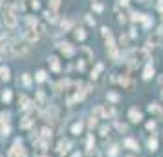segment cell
Returning a JSON list of instances; mask_svg holds the SVG:
<instances>
[{"instance_id": "cell-1", "label": "cell", "mask_w": 163, "mask_h": 157, "mask_svg": "<svg viewBox=\"0 0 163 157\" xmlns=\"http://www.w3.org/2000/svg\"><path fill=\"white\" fill-rule=\"evenodd\" d=\"M30 51L28 42H15L11 46H8V53L9 55H26Z\"/></svg>"}, {"instance_id": "cell-2", "label": "cell", "mask_w": 163, "mask_h": 157, "mask_svg": "<svg viewBox=\"0 0 163 157\" xmlns=\"http://www.w3.org/2000/svg\"><path fill=\"white\" fill-rule=\"evenodd\" d=\"M4 22H6V26H9V28H15L17 26V17H15V11L13 9H6Z\"/></svg>"}, {"instance_id": "cell-3", "label": "cell", "mask_w": 163, "mask_h": 157, "mask_svg": "<svg viewBox=\"0 0 163 157\" xmlns=\"http://www.w3.org/2000/svg\"><path fill=\"white\" fill-rule=\"evenodd\" d=\"M24 38H26V42H37L39 40V33L35 29H28L24 33Z\"/></svg>"}, {"instance_id": "cell-4", "label": "cell", "mask_w": 163, "mask_h": 157, "mask_svg": "<svg viewBox=\"0 0 163 157\" xmlns=\"http://www.w3.org/2000/svg\"><path fill=\"white\" fill-rule=\"evenodd\" d=\"M59 50H61L64 55H68V57L74 55V48H72V44H68V42H66V44H59Z\"/></svg>"}, {"instance_id": "cell-5", "label": "cell", "mask_w": 163, "mask_h": 157, "mask_svg": "<svg viewBox=\"0 0 163 157\" xmlns=\"http://www.w3.org/2000/svg\"><path fill=\"white\" fill-rule=\"evenodd\" d=\"M128 115H130V121H134V122H139V121H141V111H137L136 108H132V110L128 111Z\"/></svg>"}, {"instance_id": "cell-6", "label": "cell", "mask_w": 163, "mask_h": 157, "mask_svg": "<svg viewBox=\"0 0 163 157\" xmlns=\"http://www.w3.org/2000/svg\"><path fill=\"white\" fill-rule=\"evenodd\" d=\"M106 46H108V53H110V57L115 60V59H118V48H115V44H114L112 40H108Z\"/></svg>"}, {"instance_id": "cell-7", "label": "cell", "mask_w": 163, "mask_h": 157, "mask_svg": "<svg viewBox=\"0 0 163 157\" xmlns=\"http://www.w3.org/2000/svg\"><path fill=\"white\" fill-rule=\"evenodd\" d=\"M44 17H46V20H50V22H57V11L55 9L44 11Z\"/></svg>"}, {"instance_id": "cell-8", "label": "cell", "mask_w": 163, "mask_h": 157, "mask_svg": "<svg viewBox=\"0 0 163 157\" xmlns=\"http://www.w3.org/2000/svg\"><path fill=\"white\" fill-rule=\"evenodd\" d=\"M0 79H2V80H9V68L0 66Z\"/></svg>"}, {"instance_id": "cell-9", "label": "cell", "mask_w": 163, "mask_h": 157, "mask_svg": "<svg viewBox=\"0 0 163 157\" xmlns=\"http://www.w3.org/2000/svg\"><path fill=\"white\" fill-rule=\"evenodd\" d=\"M101 113H105V115H110V117H114V115H115V110H114L112 106H105V108H101Z\"/></svg>"}, {"instance_id": "cell-10", "label": "cell", "mask_w": 163, "mask_h": 157, "mask_svg": "<svg viewBox=\"0 0 163 157\" xmlns=\"http://www.w3.org/2000/svg\"><path fill=\"white\" fill-rule=\"evenodd\" d=\"M68 146H70V144H68L66 141H61V143H59V148H57L59 153H66V152H68Z\"/></svg>"}, {"instance_id": "cell-11", "label": "cell", "mask_w": 163, "mask_h": 157, "mask_svg": "<svg viewBox=\"0 0 163 157\" xmlns=\"http://www.w3.org/2000/svg\"><path fill=\"white\" fill-rule=\"evenodd\" d=\"M50 62H52V70H53V71H59V70H61V66H59V60H57L55 57H52V59H50Z\"/></svg>"}, {"instance_id": "cell-12", "label": "cell", "mask_w": 163, "mask_h": 157, "mask_svg": "<svg viewBox=\"0 0 163 157\" xmlns=\"http://www.w3.org/2000/svg\"><path fill=\"white\" fill-rule=\"evenodd\" d=\"M152 75H154V68H152V66H147V68H145V75H143V77H145V79H150Z\"/></svg>"}, {"instance_id": "cell-13", "label": "cell", "mask_w": 163, "mask_h": 157, "mask_svg": "<svg viewBox=\"0 0 163 157\" xmlns=\"http://www.w3.org/2000/svg\"><path fill=\"white\" fill-rule=\"evenodd\" d=\"M33 29H35V31H37L39 35H42V33H46V28H44V24H40V22H37V26H35Z\"/></svg>"}, {"instance_id": "cell-14", "label": "cell", "mask_w": 163, "mask_h": 157, "mask_svg": "<svg viewBox=\"0 0 163 157\" xmlns=\"http://www.w3.org/2000/svg\"><path fill=\"white\" fill-rule=\"evenodd\" d=\"M125 144H127V146H130V150H137V143H136L134 139H127V141H125Z\"/></svg>"}, {"instance_id": "cell-15", "label": "cell", "mask_w": 163, "mask_h": 157, "mask_svg": "<svg viewBox=\"0 0 163 157\" xmlns=\"http://www.w3.org/2000/svg\"><path fill=\"white\" fill-rule=\"evenodd\" d=\"M84 37H86L84 29H77V31H75V38H79V40H84Z\"/></svg>"}, {"instance_id": "cell-16", "label": "cell", "mask_w": 163, "mask_h": 157, "mask_svg": "<svg viewBox=\"0 0 163 157\" xmlns=\"http://www.w3.org/2000/svg\"><path fill=\"white\" fill-rule=\"evenodd\" d=\"M121 84H123V86H127V88H130V86H132V80L125 75V77H121Z\"/></svg>"}, {"instance_id": "cell-17", "label": "cell", "mask_w": 163, "mask_h": 157, "mask_svg": "<svg viewBox=\"0 0 163 157\" xmlns=\"http://www.w3.org/2000/svg\"><path fill=\"white\" fill-rule=\"evenodd\" d=\"M101 31H103V37H105V38H108V40H112V33H110V29H108V28H103Z\"/></svg>"}, {"instance_id": "cell-18", "label": "cell", "mask_w": 163, "mask_h": 157, "mask_svg": "<svg viewBox=\"0 0 163 157\" xmlns=\"http://www.w3.org/2000/svg\"><path fill=\"white\" fill-rule=\"evenodd\" d=\"M81 130H83V124H74V128H72V131H74V133H77V135L81 133Z\"/></svg>"}, {"instance_id": "cell-19", "label": "cell", "mask_w": 163, "mask_h": 157, "mask_svg": "<svg viewBox=\"0 0 163 157\" xmlns=\"http://www.w3.org/2000/svg\"><path fill=\"white\" fill-rule=\"evenodd\" d=\"M26 20H28V24H30V26H33V28L37 26V18H35V17H28Z\"/></svg>"}, {"instance_id": "cell-20", "label": "cell", "mask_w": 163, "mask_h": 157, "mask_svg": "<svg viewBox=\"0 0 163 157\" xmlns=\"http://www.w3.org/2000/svg\"><path fill=\"white\" fill-rule=\"evenodd\" d=\"M86 22H88L90 26H94V24H96V18L92 17V15H86Z\"/></svg>"}, {"instance_id": "cell-21", "label": "cell", "mask_w": 163, "mask_h": 157, "mask_svg": "<svg viewBox=\"0 0 163 157\" xmlns=\"http://www.w3.org/2000/svg\"><path fill=\"white\" fill-rule=\"evenodd\" d=\"M44 79H46V73H44V71H39V73H37V80H39V82H42Z\"/></svg>"}, {"instance_id": "cell-22", "label": "cell", "mask_w": 163, "mask_h": 157, "mask_svg": "<svg viewBox=\"0 0 163 157\" xmlns=\"http://www.w3.org/2000/svg\"><path fill=\"white\" fill-rule=\"evenodd\" d=\"M70 26H72L70 20H62V29H70Z\"/></svg>"}, {"instance_id": "cell-23", "label": "cell", "mask_w": 163, "mask_h": 157, "mask_svg": "<svg viewBox=\"0 0 163 157\" xmlns=\"http://www.w3.org/2000/svg\"><path fill=\"white\" fill-rule=\"evenodd\" d=\"M50 6H52V9H57L59 8V0H50Z\"/></svg>"}, {"instance_id": "cell-24", "label": "cell", "mask_w": 163, "mask_h": 157, "mask_svg": "<svg viewBox=\"0 0 163 157\" xmlns=\"http://www.w3.org/2000/svg\"><path fill=\"white\" fill-rule=\"evenodd\" d=\"M30 124H31V121H30V119H24V121L20 122V126H22V128H28Z\"/></svg>"}, {"instance_id": "cell-25", "label": "cell", "mask_w": 163, "mask_h": 157, "mask_svg": "<svg viewBox=\"0 0 163 157\" xmlns=\"http://www.w3.org/2000/svg\"><path fill=\"white\" fill-rule=\"evenodd\" d=\"M156 144H158V143H156V139H150V141H149V146H150V150H156Z\"/></svg>"}, {"instance_id": "cell-26", "label": "cell", "mask_w": 163, "mask_h": 157, "mask_svg": "<svg viewBox=\"0 0 163 157\" xmlns=\"http://www.w3.org/2000/svg\"><path fill=\"white\" fill-rule=\"evenodd\" d=\"M42 133H44V137H52V130H48V128H44Z\"/></svg>"}, {"instance_id": "cell-27", "label": "cell", "mask_w": 163, "mask_h": 157, "mask_svg": "<svg viewBox=\"0 0 163 157\" xmlns=\"http://www.w3.org/2000/svg\"><path fill=\"white\" fill-rule=\"evenodd\" d=\"M2 99H4V101H6V102H8V101H9V99H11V92H6V93H4V95H2Z\"/></svg>"}, {"instance_id": "cell-28", "label": "cell", "mask_w": 163, "mask_h": 157, "mask_svg": "<svg viewBox=\"0 0 163 157\" xmlns=\"http://www.w3.org/2000/svg\"><path fill=\"white\" fill-rule=\"evenodd\" d=\"M15 9H20V11H22V9H24V4H22V2H17V4H15Z\"/></svg>"}, {"instance_id": "cell-29", "label": "cell", "mask_w": 163, "mask_h": 157, "mask_svg": "<svg viewBox=\"0 0 163 157\" xmlns=\"http://www.w3.org/2000/svg\"><path fill=\"white\" fill-rule=\"evenodd\" d=\"M31 8H33V9L39 8V0H31Z\"/></svg>"}, {"instance_id": "cell-30", "label": "cell", "mask_w": 163, "mask_h": 157, "mask_svg": "<svg viewBox=\"0 0 163 157\" xmlns=\"http://www.w3.org/2000/svg\"><path fill=\"white\" fill-rule=\"evenodd\" d=\"M108 99L110 101H118V95H115V93H108Z\"/></svg>"}, {"instance_id": "cell-31", "label": "cell", "mask_w": 163, "mask_h": 157, "mask_svg": "<svg viewBox=\"0 0 163 157\" xmlns=\"http://www.w3.org/2000/svg\"><path fill=\"white\" fill-rule=\"evenodd\" d=\"M94 9H96V11H101V9H103V6H101V4H94Z\"/></svg>"}, {"instance_id": "cell-32", "label": "cell", "mask_w": 163, "mask_h": 157, "mask_svg": "<svg viewBox=\"0 0 163 157\" xmlns=\"http://www.w3.org/2000/svg\"><path fill=\"white\" fill-rule=\"evenodd\" d=\"M24 82H26V84H30V82H31V79H30V75H28V73L24 75Z\"/></svg>"}, {"instance_id": "cell-33", "label": "cell", "mask_w": 163, "mask_h": 157, "mask_svg": "<svg viewBox=\"0 0 163 157\" xmlns=\"http://www.w3.org/2000/svg\"><path fill=\"white\" fill-rule=\"evenodd\" d=\"M149 110H150V111H156V110H158V106H156V104H150V106H149Z\"/></svg>"}, {"instance_id": "cell-34", "label": "cell", "mask_w": 163, "mask_h": 157, "mask_svg": "<svg viewBox=\"0 0 163 157\" xmlns=\"http://www.w3.org/2000/svg\"><path fill=\"white\" fill-rule=\"evenodd\" d=\"M4 46H6V44H4V38H2V37H0V50H2Z\"/></svg>"}, {"instance_id": "cell-35", "label": "cell", "mask_w": 163, "mask_h": 157, "mask_svg": "<svg viewBox=\"0 0 163 157\" xmlns=\"http://www.w3.org/2000/svg\"><path fill=\"white\" fill-rule=\"evenodd\" d=\"M121 4H123V6H127V4H128V0H121Z\"/></svg>"}, {"instance_id": "cell-36", "label": "cell", "mask_w": 163, "mask_h": 157, "mask_svg": "<svg viewBox=\"0 0 163 157\" xmlns=\"http://www.w3.org/2000/svg\"><path fill=\"white\" fill-rule=\"evenodd\" d=\"M139 2H147V0H139Z\"/></svg>"}]
</instances>
